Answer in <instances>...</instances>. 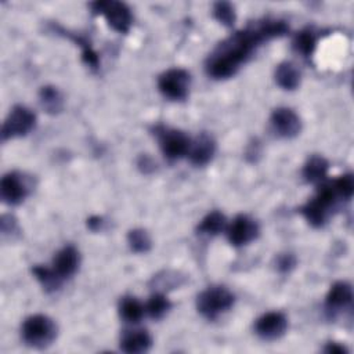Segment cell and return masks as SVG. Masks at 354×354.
Here are the masks:
<instances>
[{
    "label": "cell",
    "instance_id": "cell-1",
    "mask_svg": "<svg viewBox=\"0 0 354 354\" xmlns=\"http://www.w3.org/2000/svg\"><path fill=\"white\" fill-rule=\"evenodd\" d=\"M286 32L288 25L283 21L266 19L234 33L220 43L209 57L206 64L207 73L214 79H227L235 75L261 43L283 36Z\"/></svg>",
    "mask_w": 354,
    "mask_h": 354
},
{
    "label": "cell",
    "instance_id": "cell-2",
    "mask_svg": "<svg viewBox=\"0 0 354 354\" xmlns=\"http://www.w3.org/2000/svg\"><path fill=\"white\" fill-rule=\"evenodd\" d=\"M57 330V325L50 317L36 314L24 321L22 339L30 347L43 348L55 340Z\"/></svg>",
    "mask_w": 354,
    "mask_h": 354
},
{
    "label": "cell",
    "instance_id": "cell-3",
    "mask_svg": "<svg viewBox=\"0 0 354 354\" xmlns=\"http://www.w3.org/2000/svg\"><path fill=\"white\" fill-rule=\"evenodd\" d=\"M235 301L234 295L224 286H212L201 292L196 297L198 311L207 319H216L228 311Z\"/></svg>",
    "mask_w": 354,
    "mask_h": 354
},
{
    "label": "cell",
    "instance_id": "cell-4",
    "mask_svg": "<svg viewBox=\"0 0 354 354\" xmlns=\"http://www.w3.org/2000/svg\"><path fill=\"white\" fill-rule=\"evenodd\" d=\"M91 8L94 10V12L104 15L108 25L113 30L119 33L129 32L133 22V15L130 8L124 3L115 1V0L95 1V3H91Z\"/></svg>",
    "mask_w": 354,
    "mask_h": 354
},
{
    "label": "cell",
    "instance_id": "cell-5",
    "mask_svg": "<svg viewBox=\"0 0 354 354\" xmlns=\"http://www.w3.org/2000/svg\"><path fill=\"white\" fill-rule=\"evenodd\" d=\"M36 124V115L24 105H15L7 115L3 127V141L26 136Z\"/></svg>",
    "mask_w": 354,
    "mask_h": 354
},
{
    "label": "cell",
    "instance_id": "cell-6",
    "mask_svg": "<svg viewBox=\"0 0 354 354\" xmlns=\"http://www.w3.org/2000/svg\"><path fill=\"white\" fill-rule=\"evenodd\" d=\"M189 83H191V76L185 69L173 68L163 72L159 76L158 87H159V91L166 98L173 101H181L188 95Z\"/></svg>",
    "mask_w": 354,
    "mask_h": 354
},
{
    "label": "cell",
    "instance_id": "cell-7",
    "mask_svg": "<svg viewBox=\"0 0 354 354\" xmlns=\"http://www.w3.org/2000/svg\"><path fill=\"white\" fill-rule=\"evenodd\" d=\"M158 140L163 155L170 160H177L187 155L191 144V140L185 133L167 127H160L158 130Z\"/></svg>",
    "mask_w": 354,
    "mask_h": 354
},
{
    "label": "cell",
    "instance_id": "cell-8",
    "mask_svg": "<svg viewBox=\"0 0 354 354\" xmlns=\"http://www.w3.org/2000/svg\"><path fill=\"white\" fill-rule=\"evenodd\" d=\"M259 224L246 214L236 216L227 227V236L231 245L243 246L254 241L259 235Z\"/></svg>",
    "mask_w": 354,
    "mask_h": 354
},
{
    "label": "cell",
    "instance_id": "cell-9",
    "mask_svg": "<svg viewBox=\"0 0 354 354\" xmlns=\"http://www.w3.org/2000/svg\"><path fill=\"white\" fill-rule=\"evenodd\" d=\"M0 194L7 205L21 203L29 194V184L24 174L18 171L7 173L0 183Z\"/></svg>",
    "mask_w": 354,
    "mask_h": 354
},
{
    "label": "cell",
    "instance_id": "cell-10",
    "mask_svg": "<svg viewBox=\"0 0 354 354\" xmlns=\"http://www.w3.org/2000/svg\"><path fill=\"white\" fill-rule=\"evenodd\" d=\"M288 328L286 317L279 311H270L257 318L254 324L256 333L264 340L279 339Z\"/></svg>",
    "mask_w": 354,
    "mask_h": 354
},
{
    "label": "cell",
    "instance_id": "cell-11",
    "mask_svg": "<svg viewBox=\"0 0 354 354\" xmlns=\"http://www.w3.org/2000/svg\"><path fill=\"white\" fill-rule=\"evenodd\" d=\"M270 120L274 131L283 138H292L301 130L300 118L290 108H277Z\"/></svg>",
    "mask_w": 354,
    "mask_h": 354
},
{
    "label": "cell",
    "instance_id": "cell-12",
    "mask_svg": "<svg viewBox=\"0 0 354 354\" xmlns=\"http://www.w3.org/2000/svg\"><path fill=\"white\" fill-rule=\"evenodd\" d=\"M79 263H80V256L77 249L72 245H68L57 252L53 260V270L62 279H65L72 277L77 271Z\"/></svg>",
    "mask_w": 354,
    "mask_h": 354
},
{
    "label": "cell",
    "instance_id": "cell-13",
    "mask_svg": "<svg viewBox=\"0 0 354 354\" xmlns=\"http://www.w3.org/2000/svg\"><path fill=\"white\" fill-rule=\"evenodd\" d=\"M216 144L209 134H201L194 141H191L188 148L189 162L195 166H203L209 163L214 155Z\"/></svg>",
    "mask_w": 354,
    "mask_h": 354
},
{
    "label": "cell",
    "instance_id": "cell-14",
    "mask_svg": "<svg viewBox=\"0 0 354 354\" xmlns=\"http://www.w3.org/2000/svg\"><path fill=\"white\" fill-rule=\"evenodd\" d=\"M151 344H152V339L149 333L144 329L126 330L120 339V348L124 353H130V354L145 353L149 350Z\"/></svg>",
    "mask_w": 354,
    "mask_h": 354
},
{
    "label": "cell",
    "instance_id": "cell-15",
    "mask_svg": "<svg viewBox=\"0 0 354 354\" xmlns=\"http://www.w3.org/2000/svg\"><path fill=\"white\" fill-rule=\"evenodd\" d=\"M351 300H353L351 285L344 281H339L330 286L326 295V308L329 311H340L347 306H350Z\"/></svg>",
    "mask_w": 354,
    "mask_h": 354
},
{
    "label": "cell",
    "instance_id": "cell-16",
    "mask_svg": "<svg viewBox=\"0 0 354 354\" xmlns=\"http://www.w3.org/2000/svg\"><path fill=\"white\" fill-rule=\"evenodd\" d=\"M300 212L313 227H322L330 214V207L314 196L300 209Z\"/></svg>",
    "mask_w": 354,
    "mask_h": 354
},
{
    "label": "cell",
    "instance_id": "cell-17",
    "mask_svg": "<svg viewBox=\"0 0 354 354\" xmlns=\"http://www.w3.org/2000/svg\"><path fill=\"white\" fill-rule=\"evenodd\" d=\"M275 82L283 90H295L300 84V72L292 62H282L275 69Z\"/></svg>",
    "mask_w": 354,
    "mask_h": 354
},
{
    "label": "cell",
    "instance_id": "cell-18",
    "mask_svg": "<svg viewBox=\"0 0 354 354\" xmlns=\"http://www.w3.org/2000/svg\"><path fill=\"white\" fill-rule=\"evenodd\" d=\"M328 167H329V165H328V160L325 158L311 156L303 167V177L308 183L319 184L325 180L326 173H328Z\"/></svg>",
    "mask_w": 354,
    "mask_h": 354
},
{
    "label": "cell",
    "instance_id": "cell-19",
    "mask_svg": "<svg viewBox=\"0 0 354 354\" xmlns=\"http://www.w3.org/2000/svg\"><path fill=\"white\" fill-rule=\"evenodd\" d=\"M227 228V220L225 216L221 212H210L209 214H206L199 225H198V234L201 235H206V236H214L217 234H220L221 231H224Z\"/></svg>",
    "mask_w": 354,
    "mask_h": 354
},
{
    "label": "cell",
    "instance_id": "cell-20",
    "mask_svg": "<svg viewBox=\"0 0 354 354\" xmlns=\"http://www.w3.org/2000/svg\"><path fill=\"white\" fill-rule=\"evenodd\" d=\"M145 307L133 296H126L119 303L120 317L130 324H137L144 315Z\"/></svg>",
    "mask_w": 354,
    "mask_h": 354
},
{
    "label": "cell",
    "instance_id": "cell-21",
    "mask_svg": "<svg viewBox=\"0 0 354 354\" xmlns=\"http://www.w3.org/2000/svg\"><path fill=\"white\" fill-rule=\"evenodd\" d=\"M32 272H33L35 278L40 282V285L44 288V290H47V292H54V290L59 289V286L64 281L53 268H48L44 266L33 267Z\"/></svg>",
    "mask_w": 354,
    "mask_h": 354
},
{
    "label": "cell",
    "instance_id": "cell-22",
    "mask_svg": "<svg viewBox=\"0 0 354 354\" xmlns=\"http://www.w3.org/2000/svg\"><path fill=\"white\" fill-rule=\"evenodd\" d=\"M40 104L48 113H57L62 109V97L53 86H44L40 90Z\"/></svg>",
    "mask_w": 354,
    "mask_h": 354
},
{
    "label": "cell",
    "instance_id": "cell-23",
    "mask_svg": "<svg viewBox=\"0 0 354 354\" xmlns=\"http://www.w3.org/2000/svg\"><path fill=\"white\" fill-rule=\"evenodd\" d=\"M170 307H171V304L163 293H153L149 297L145 310L149 314V317H152L155 319H160L167 314Z\"/></svg>",
    "mask_w": 354,
    "mask_h": 354
},
{
    "label": "cell",
    "instance_id": "cell-24",
    "mask_svg": "<svg viewBox=\"0 0 354 354\" xmlns=\"http://www.w3.org/2000/svg\"><path fill=\"white\" fill-rule=\"evenodd\" d=\"M315 36L311 30L306 29V30H301L299 32L296 36H295V40H293V48L300 53L303 57H310L313 55L314 53V48H315Z\"/></svg>",
    "mask_w": 354,
    "mask_h": 354
},
{
    "label": "cell",
    "instance_id": "cell-25",
    "mask_svg": "<svg viewBox=\"0 0 354 354\" xmlns=\"http://www.w3.org/2000/svg\"><path fill=\"white\" fill-rule=\"evenodd\" d=\"M127 242L130 249L136 253H145L151 248V238L148 232L141 228L131 230L127 235Z\"/></svg>",
    "mask_w": 354,
    "mask_h": 354
},
{
    "label": "cell",
    "instance_id": "cell-26",
    "mask_svg": "<svg viewBox=\"0 0 354 354\" xmlns=\"http://www.w3.org/2000/svg\"><path fill=\"white\" fill-rule=\"evenodd\" d=\"M213 17L224 26L231 28L236 19L235 8L228 1H218L213 6Z\"/></svg>",
    "mask_w": 354,
    "mask_h": 354
},
{
    "label": "cell",
    "instance_id": "cell-27",
    "mask_svg": "<svg viewBox=\"0 0 354 354\" xmlns=\"http://www.w3.org/2000/svg\"><path fill=\"white\" fill-rule=\"evenodd\" d=\"M332 187L336 192V195L342 199H350L354 192V178L351 174H343L339 178L333 180Z\"/></svg>",
    "mask_w": 354,
    "mask_h": 354
},
{
    "label": "cell",
    "instance_id": "cell-28",
    "mask_svg": "<svg viewBox=\"0 0 354 354\" xmlns=\"http://www.w3.org/2000/svg\"><path fill=\"white\" fill-rule=\"evenodd\" d=\"M295 266H296V259L290 253L281 254L277 260V267L281 272H289Z\"/></svg>",
    "mask_w": 354,
    "mask_h": 354
},
{
    "label": "cell",
    "instance_id": "cell-29",
    "mask_svg": "<svg viewBox=\"0 0 354 354\" xmlns=\"http://www.w3.org/2000/svg\"><path fill=\"white\" fill-rule=\"evenodd\" d=\"M324 351L328 354H346L347 348L339 343H328Z\"/></svg>",
    "mask_w": 354,
    "mask_h": 354
},
{
    "label": "cell",
    "instance_id": "cell-30",
    "mask_svg": "<svg viewBox=\"0 0 354 354\" xmlns=\"http://www.w3.org/2000/svg\"><path fill=\"white\" fill-rule=\"evenodd\" d=\"M104 221H102V217L100 216H91L88 220H87V227L91 230V231H98L101 230Z\"/></svg>",
    "mask_w": 354,
    "mask_h": 354
}]
</instances>
